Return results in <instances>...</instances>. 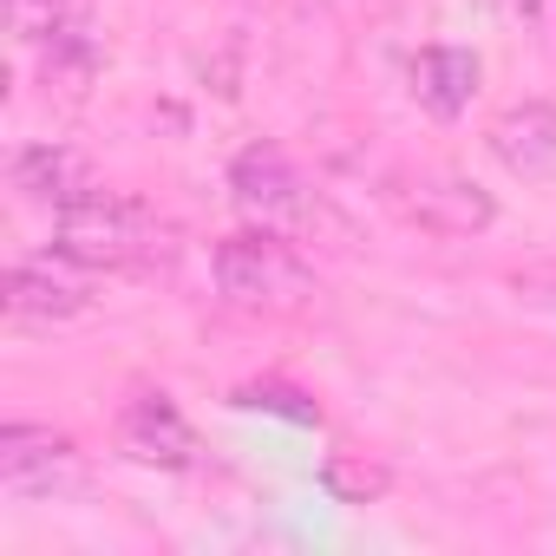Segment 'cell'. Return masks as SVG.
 I'll return each instance as SVG.
<instances>
[{
    "label": "cell",
    "mask_w": 556,
    "mask_h": 556,
    "mask_svg": "<svg viewBox=\"0 0 556 556\" xmlns=\"http://www.w3.org/2000/svg\"><path fill=\"white\" fill-rule=\"evenodd\" d=\"M210 275H216V295L249 315H295L321 295L308 255L282 229H262V223L242 236H223L210 255Z\"/></svg>",
    "instance_id": "6da1fadb"
},
{
    "label": "cell",
    "mask_w": 556,
    "mask_h": 556,
    "mask_svg": "<svg viewBox=\"0 0 556 556\" xmlns=\"http://www.w3.org/2000/svg\"><path fill=\"white\" fill-rule=\"evenodd\" d=\"M60 262L53 255L47 262H14V275H8V315L14 321H73V315H86L92 295H86L79 275H66Z\"/></svg>",
    "instance_id": "ba28073f"
},
{
    "label": "cell",
    "mask_w": 556,
    "mask_h": 556,
    "mask_svg": "<svg viewBox=\"0 0 556 556\" xmlns=\"http://www.w3.org/2000/svg\"><path fill=\"white\" fill-rule=\"evenodd\" d=\"M118 445H125V458L164 465V471H184V465L197 458V432H190V419L170 406V393H138V400L125 406V419H118Z\"/></svg>",
    "instance_id": "8992f818"
},
{
    "label": "cell",
    "mask_w": 556,
    "mask_h": 556,
    "mask_svg": "<svg viewBox=\"0 0 556 556\" xmlns=\"http://www.w3.org/2000/svg\"><path fill=\"white\" fill-rule=\"evenodd\" d=\"M400 210H406L426 236H478V229H491V216H497L491 190H478V184L458 177V170H419V177L400 190Z\"/></svg>",
    "instance_id": "5b68a950"
},
{
    "label": "cell",
    "mask_w": 556,
    "mask_h": 556,
    "mask_svg": "<svg viewBox=\"0 0 556 556\" xmlns=\"http://www.w3.org/2000/svg\"><path fill=\"white\" fill-rule=\"evenodd\" d=\"M14 190H21L27 203L66 210L73 197L92 190V177H86V164H79L66 144H27V151H14Z\"/></svg>",
    "instance_id": "30bf717a"
},
{
    "label": "cell",
    "mask_w": 556,
    "mask_h": 556,
    "mask_svg": "<svg viewBox=\"0 0 556 556\" xmlns=\"http://www.w3.org/2000/svg\"><path fill=\"white\" fill-rule=\"evenodd\" d=\"M151 210L118 190H86L66 210H53V255L79 268H125L151 249Z\"/></svg>",
    "instance_id": "7a4b0ae2"
},
{
    "label": "cell",
    "mask_w": 556,
    "mask_h": 556,
    "mask_svg": "<svg viewBox=\"0 0 556 556\" xmlns=\"http://www.w3.org/2000/svg\"><path fill=\"white\" fill-rule=\"evenodd\" d=\"M229 190H236V210L262 229H302L315 216V197L302 184V170L289 164V151H275V144H249L236 164H229Z\"/></svg>",
    "instance_id": "3957f363"
},
{
    "label": "cell",
    "mask_w": 556,
    "mask_h": 556,
    "mask_svg": "<svg viewBox=\"0 0 556 556\" xmlns=\"http://www.w3.org/2000/svg\"><path fill=\"white\" fill-rule=\"evenodd\" d=\"M484 144H491V157L510 170V177H549L556 170V105L549 99H523V105H510V112H497L491 118V131H484Z\"/></svg>",
    "instance_id": "52a82bcc"
},
{
    "label": "cell",
    "mask_w": 556,
    "mask_h": 556,
    "mask_svg": "<svg viewBox=\"0 0 556 556\" xmlns=\"http://www.w3.org/2000/svg\"><path fill=\"white\" fill-rule=\"evenodd\" d=\"M0 484L14 497H60L86 484V465L73 439H60L53 426H8L0 432Z\"/></svg>",
    "instance_id": "277c9868"
},
{
    "label": "cell",
    "mask_w": 556,
    "mask_h": 556,
    "mask_svg": "<svg viewBox=\"0 0 556 556\" xmlns=\"http://www.w3.org/2000/svg\"><path fill=\"white\" fill-rule=\"evenodd\" d=\"M510 295H517L523 308H543V315H556V255L517 262V268H510Z\"/></svg>",
    "instance_id": "7c38bea8"
},
{
    "label": "cell",
    "mask_w": 556,
    "mask_h": 556,
    "mask_svg": "<svg viewBox=\"0 0 556 556\" xmlns=\"http://www.w3.org/2000/svg\"><path fill=\"white\" fill-rule=\"evenodd\" d=\"M406 73H413V99L432 118H458L478 92V53H465V47H419Z\"/></svg>",
    "instance_id": "9c48e42d"
},
{
    "label": "cell",
    "mask_w": 556,
    "mask_h": 556,
    "mask_svg": "<svg viewBox=\"0 0 556 556\" xmlns=\"http://www.w3.org/2000/svg\"><path fill=\"white\" fill-rule=\"evenodd\" d=\"M8 21L21 47H53L66 40V0H8Z\"/></svg>",
    "instance_id": "8fae6325"
}]
</instances>
